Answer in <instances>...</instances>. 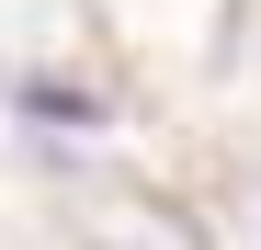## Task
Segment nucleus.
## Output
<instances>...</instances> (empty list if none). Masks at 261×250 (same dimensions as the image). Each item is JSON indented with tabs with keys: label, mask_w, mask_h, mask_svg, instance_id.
<instances>
[{
	"label": "nucleus",
	"mask_w": 261,
	"mask_h": 250,
	"mask_svg": "<svg viewBox=\"0 0 261 250\" xmlns=\"http://www.w3.org/2000/svg\"><path fill=\"white\" fill-rule=\"evenodd\" d=\"M23 114L34 125H102V103L80 91V80H23Z\"/></svg>",
	"instance_id": "f257e3e1"
}]
</instances>
